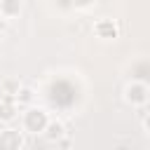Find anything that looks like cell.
<instances>
[{"label":"cell","instance_id":"obj_1","mask_svg":"<svg viewBox=\"0 0 150 150\" xmlns=\"http://www.w3.org/2000/svg\"><path fill=\"white\" fill-rule=\"evenodd\" d=\"M19 145H21V136L14 129L0 131V150H19Z\"/></svg>","mask_w":150,"mask_h":150},{"label":"cell","instance_id":"obj_5","mask_svg":"<svg viewBox=\"0 0 150 150\" xmlns=\"http://www.w3.org/2000/svg\"><path fill=\"white\" fill-rule=\"evenodd\" d=\"M61 134H63V127H61L59 122H52V124H47V138H52V141H54V138H59Z\"/></svg>","mask_w":150,"mask_h":150},{"label":"cell","instance_id":"obj_4","mask_svg":"<svg viewBox=\"0 0 150 150\" xmlns=\"http://www.w3.org/2000/svg\"><path fill=\"white\" fill-rule=\"evenodd\" d=\"M19 7H21V2H19V0H0V9H2V14H5V16L16 14V12H19Z\"/></svg>","mask_w":150,"mask_h":150},{"label":"cell","instance_id":"obj_7","mask_svg":"<svg viewBox=\"0 0 150 150\" xmlns=\"http://www.w3.org/2000/svg\"><path fill=\"white\" fill-rule=\"evenodd\" d=\"M16 98L23 101V103H28V101L33 98V94H30V89H21V91H16Z\"/></svg>","mask_w":150,"mask_h":150},{"label":"cell","instance_id":"obj_2","mask_svg":"<svg viewBox=\"0 0 150 150\" xmlns=\"http://www.w3.org/2000/svg\"><path fill=\"white\" fill-rule=\"evenodd\" d=\"M26 127L33 129V131H42V129L47 127V117H45V112H42V110H30L28 117H26Z\"/></svg>","mask_w":150,"mask_h":150},{"label":"cell","instance_id":"obj_3","mask_svg":"<svg viewBox=\"0 0 150 150\" xmlns=\"http://www.w3.org/2000/svg\"><path fill=\"white\" fill-rule=\"evenodd\" d=\"M127 98H129L131 103H143V101L148 98V89H145L143 84H129V87H127Z\"/></svg>","mask_w":150,"mask_h":150},{"label":"cell","instance_id":"obj_8","mask_svg":"<svg viewBox=\"0 0 150 150\" xmlns=\"http://www.w3.org/2000/svg\"><path fill=\"white\" fill-rule=\"evenodd\" d=\"M75 2H77V5H80V7H84V5H89V2H91V0H75Z\"/></svg>","mask_w":150,"mask_h":150},{"label":"cell","instance_id":"obj_6","mask_svg":"<svg viewBox=\"0 0 150 150\" xmlns=\"http://www.w3.org/2000/svg\"><path fill=\"white\" fill-rule=\"evenodd\" d=\"M0 117H2V120H12V117H14V108L7 105V103H2V105H0Z\"/></svg>","mask_w":150,"mask_h":150}]
</instances>
